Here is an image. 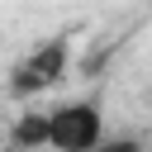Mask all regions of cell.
<instances>
[{
	"label": "cell",
	"mask_w": 152,
	"mask_h": 152,
	"mask_svg": "<svg viewBox=\"0 0 152 152\" xmlns=\"http://www.w3.org/2000/svg\"><path fill=\"white\" fill-rule=\"evenodd\" d=\"M66 62H71V43H66V38H48V43H38V48L10 71V90H14L19 100L43 95V90H52V86L66 76Z\"/></svg>",
	"instance_id": "7a4b0ae2"
},
{
	"label": "cell",
	"mask_w": 152,
	"mask_h": 152,
	"mask_svg": "<svg viewBox=\"0 0 152 152\" xmlns=\"http://www.w3.org/2000/svg\"><path fill=\"white\" fill-rule=\"evenodd\" d=\"M95 152H147V147H142L138 138H104Z\"/></svg>",
	"instance_id": "277c9868"
},
{
	"label": "cell",
	"mask_w": 152,
	"mask_h": 152,
	"mask_svg": "<svg viewBox=\"0 0 152 152\" xmlns=\"http://www.w3.org/2000/svg\"><path fill=\"white\" fill-rule=\"evenodd\" d=\"M10 147L14 152H38L48 147V114H19L14 133H10Z\"/></svg>",
	"instance_id": "3957f363"
},
{
	"label": "cell",
	"mask_w": 152,
	"mask_h": 152,
	"mask_svg": "<svg viewBox=\"0 0 152 152\" xmlns=\"http://www.w3.org/2000/svg\"><path fill=\"white\" fill-rule=\"evenodd\" d=\"M104 142V114L95 100H71L48 114V147L52 152H95Z\"/></svg>",
	"instance_id": "6da1fadb"
}]
</instances>
